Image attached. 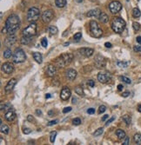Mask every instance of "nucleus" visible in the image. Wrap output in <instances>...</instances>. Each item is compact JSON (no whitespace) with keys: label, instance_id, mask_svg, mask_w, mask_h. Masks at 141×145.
Masks as SVG:
<instances>
[{"label":"nucleus","instance_id":"1","mask_svg":"<svg viewBox=\"0 0 141 145\" xmlns=\"http://www.w3.org/2000/svg\"><path fill=\"white\" fill-rule=\"evenodd\" d=\"M20 27V18L16 14H12L9 16L5 22V26L3 29V33H8L10 35L14 34Z\"/></svg>","mask_w":141,"mask_h":145},{"label":"nucleus","instance_id":"2","mask_svg":"<svg viewBox=\"0 0 141 145\" xmlns=\"http://www.w3.org/2000/svg\"><path fill=\"white\" fill-rule=\"evenodd\" d=\"M126 23L121 17H115L111 22V29L116 33H121L125 29Z\"/></svg>","mask_w":141,"mask_h":145},{"label":"nucleus","instance_id":"3","mask_svg":"<svg viewBox=\"0 0 141 145\" xmlns=\"http://www.w3.org/2000/svg\"><path fill=\"white\" fill-rule=\"evenodd\" d=\"M73 59V55L71 53H64L56 59V64L60 68H63L71 63Z\"/></svg>","mask_w":141,"mask_h":145},{"label":"nucleus","instance_id":"4","mask_svg":"<svg viewBox=\"0 0 141 145\" xmlns=\"http://www.w3.org/2000/svg\"><path fill=\"white\" fill-rule=\"evenodd\" d=\"M90 30L93 37H97V38H99L103 35V30L100 29L98 23L94 20L90 22Z\"/></svg>","mask_w":141,"mask_h":145},{"label":"nucleus","instance_id":"5","mask_svg":"<svg viewBox=\"0 0 141 145\" xmlns=\"http://www.w3.org/2000/svg\"><path fill=\"white\" fill-rule=\"evenodd\" d=\"M26 60V55L21 48H18L13 53V62L16 63H24Z\"/></svg>","mask_w":141,"mask_h":145},{"label":"nucleus","instance_id":"6","mask_svg":"<svg viewBox=\"0 0 141 145\" xmlns=\"http://www.w3.org/2000/svg\"><path fill=\"white\" fill-rule=\"evenodd\" d=\"M37 29H38V26H37L35 22H32L31 23L25 30H23V36L25 37H32L33 36H35L37 34Z\"/></svg>","mask_w":141,"mask_h":145},{"label":"nucleus","instance_id":"7","mask_svg":"<svg viewBox=\"0 0 141 145\" xmlns=\"http://www.w3.org/2000/svg\"><path fill=\"white\" fill-rule=\"evenodd\" d=\"M40 17V11L37 7H32L27 12V20L31 23L35 22Z\"/></svg>","mask_w":141,"mask_h":145},{"label":"nucleus","instance_id":"8","mask_svg":"<svg viewBox=\"0 0 141 145\" xmlns=\"http://www.w3.org/2000/svg\"><path fill=\"white\" fill-rule=\"evenodd\" d=\"M112 76L109 72H99L98 74V80L102 83H106L111 80Z\"/></svg>","mask_w":141,"mask_h":145},{"label":"nucleus","instance_id":"9","mask_svg":"<svg viewBox=\"0 0 141 145\" xmlns=\"http://www.w3.org/2000/svg\"><path fill=\"white\" fill-rule=\"evenodd\" d=\"M122 9V4L118 1H112L109 4V10L112 14H116L119 12Z\"/></svg>","mask_w":141,"mask_h":145},{"label":"nucleus","instance_id":"10","mask_svg":"<svg viewBox=\"0 0 141 145\" xmlns=\"http://www.w3.org/2000/svg\"><path fill=\"white\" fill-rule=\"evenodd\" d=\"M54 17V13L52 10H46L42 14V20L44 23H50Z\"/></svg>","mask_w":141,"mask_h":145},{"label":"nucleus","instance_id":"11","mask_svg":"<svg viewBox=\"0 0 141 145\" xmlns=\"http://www.w3.org/2000/svg\"><path fill=\"white\" fill-rule=\"evenodd\" d=\"M16 42H17V37L12 34V35H9L8 37L5 38V42H4V44H5L7 48H10L11 46L15 44Z\"/></svg>","mask_w":141,"mask_h":145},{"label":"nucleus","instance_id":"12","mask_svg":"<svg viewBox=\"0 0 141 145\" xmlns=\"http://www.w3.org/2000/svg\"><path fill=\"white\" fill-rule=\"evenodd\" d=\"M71 90L68 87H64L61 90V93H60V98L63 101H67L71 97Z\"/></svg>","mask_w":141,"mask_h":145},{"label":"nucleus","instance_id":"13","mask_svg":"<svg viewBox=\"0 0 141 145\" xmlns=\"http://www.w3.org/2000/svg\"><path fill=\"white\" fill-rule=\"evenodd\" d=\"M94 63H95V65L97 66V68H98V69L104 68V67L105 66V58L100 55L96 56V57H95V59H94Z\"/></svg>","mask_w":141,"mask_h":145},{"label":"nucleus","instance_id":"14","mask_svg":"<svg viewBox=\"0 0 141 145\" xmlns=\"http://www.w3.org/2000/svg\"><path fill=\"white\" fill-rule=\"evenodd\" d=\"M57 73V70L56 67L52 64H49L46 66V69H45V74H46L48 77H53Z\"/></svg>","mask_w":141,"mask_h":145},{"label":"nucleus","instance_id":"15","mask_svg":"<svg viewBox=\"0 0 141 145\" xmlns=\"http://www.w3.org/2000/svg\"><path fill=\"white\" fill-rule=\"evenodd\" d=\"M13 70H14V66L11 63H5L2 65V70L5 74H12L13 72Z\"/></svg>","mask_w":141,"mask_h":145},{"label":"nucleus","instance_id":"16","mask_svg":"<svg viewBox=\"0 0 141 145\" xmlns=\"http://www.w3.org/2000/svg\"><path fill=\"white\" fill-rule=\"evenodd\" d=\"M17 84V80L15 78H12L10 81L8 82V83L6 84V86L5 87V90L6 93H10L12 92V90L14 89L15 85Z\"/></svg>","mask_w":141,"mask_h":145},{"label":"nucleus","instance_id":"17","mask_svg":"<svg viewBox=\"0 0 141 145\" xmlns=\"http://www.w3.org/2000/svg\"><path fill=\"white\" fill-rule=\"evenodd\" d=\"M78 51L80 52L81 55H83L84 57H90L93 55L94 53V50L91 48H81L78 50Z\"/></svg>","mask_w":141,"mask_h":145},{"label":"nucleus","instance_id":"18","mask_svg":"<svg viewBox=\"0 0 141 145\" xmlns=\"http://www.w3.org/2000/svg\"><path fill=\"white\" fill-rule=\"evenodd\" d=\"M5 119H6V121H8V122H13L16 118L15 110H12V109H10V110L5 113Z\"/></svg>","mask_w":141,"mask_h":145},{"label":"nucleus","instance_id":"19","mask_svg":"<svg viewBox=\"0 0 141 145\" xmlns=\"http://www.w3.org/2000/svg\"><path fill=\"white\" fill-rule=\"evenodd\" d=\"M65 76H66V78L68 80L73 81L77 77V71L75 70H73V69H69V70H67Z\"/></svg>","mask_w":141,"mask_h":145},{"label":"nucleus","instance_id":"20","mask_svg":"<svg viewBox=\"0 0 141 145\" xmlns=\"http://www.w3.org/2000/svg\"><path fill=\"white\" fill-rule=\"evenodd\" d=\"M100 13H101V12H100V10H98V9H95V10H89V11L87 12L86 16L88 17H98V18Z\"/></svg>","mask_w":141,"mask_h":145},{"label":"nucleus","instance_id":"21","mask_svg":"<svg viewBox=\"0 0 141 145\" xmlns=\"http://www.w3.org/2000/svg\"><path fill=\"white\" fill-rule=\"evenodd\" d=\"M32 56H33L34 60L37 63H42V62H43V57H42L41 53H39V52H34V53H32Z\"/></svg>","mask_w":141,"mask_h":145},{"label":"nucleus","instance_id":"22","mask_svg":"<svg viewBox=\"0 0 141 145\" xmlns=\"http://www.w3.org/2000/svg\"><path fill=\"white\" fill-rule=\"evenodd\" d=\"M116 135H117V137H118V138L120 139V140H121V139H124L126 137L125 132H124V130H120V129H118V130H116Z\"/></svg>","mask_w":141,"mask_h":145},{"label":"nucleus","instance_id":"23","mask_svg":"<svg viewBox=\"0 0 141 145\" xmlns=\"http://www.w3.org/2000/svg\"><path fill=\"white\" fill-rule=\"evenodd\" d=\"M98 19H99V21L101 22V23H107L108 20H109V17H108V16L106 15L105 13L101 12L100 15H99V17H98Z\"/></svg>","mask_w":141,"mask_h":145},{"label":"nucleus","instance_id":"24","mask_svg":"<svg viewBox=\"0 0 141 145\" xmlns=\"http://www.w3.org/2000/svg\"><path fill=\"white\" fill-rule=\"evenodd\" d=\"M66 0H55V4L58 8H63L66 5Z\"/></svg>","mask_w":141,"mask_h":145},{"label":"nucleus","instance_id":"25","mask_svg":"<svg viewBox=\"0 0 141 145\" xmlns=\"http://www.w3.org/2000/svg\"><path fill=\"white\" fill-rule=\"evenodd\" d=\"M0 130H1V132L3 134H5V135H8L9 132H10V128H9L8 125L6 124H1V128H0Z\"/></svg>","mask_w":141,"mask_h":145},{"label":"nucleus","instance_id":"26","mask_svg":"<svg viewBox=\"0 0 141 145\" xmlns=\"http://www.w3.org/2000/svg\"><path fill=\"white\" fill-rule=\"evenodd\" d=\"M141 16V11L138 8H134L132 10V17L135 18H138Z\"/></svg>","mask_w":141,"mask_h":145},{"label":"nucleus","instance_id":"27","mask_svg":"<svg viewBox=\"0 0 141 145\" xmlns=\"http://www.w3.org/2000/svg\"><path fill=\"white\" fill-rule=\"evenodd\" d=\"M75 92H76L78 95L81 96V97H85V92H84V90L81 86H77L75 88Z\"/></svg>","mask_w":141,"mask_h":145},{"label":"nucleus","instance_id":"28","mask_svg":"<svg viewBox=\"0 0 141 145\" xmlns=\"http://www.w3.org/2000/svg\"><path fill=\"white\" fill-rule=\"evenodd\" d=\"M133 140H134L135 144H141V134L137 133L133 137Z\"/></svg>","mask_w":141,"mask_h":145},{"label":"nucleus","instance_id":"29","mask_svg":"<svg viewBox=\"0 0 141 145\" xmlns=\"http://www.w3.org/2000/svg\"><path fill=\"white\" fill-rule=\"evenodd\" d=\"M12 50H11L10 48H7L6 50L4 51V57H5V58H6V59L10 58V57H12Z\"/></svg>","mask_w":141,"mask_h":145},{"label":"nucleus","instance_id":"30","mask_svg":"<svg viewBox=\"0 0 141 145\" xmlns=\"http://www.w3.org/2000/svg\"><path fill=\"white\" fill-rule=\"evenodd\" d=\"M20 42H21L22 44L27 45V44H29V43H30V42H31V37H25V36H23V37H22V38L20 39Z\"/></svg>","mask_w":141,"mask_h":145},{"label":"nucleus","instance_id":"31","mask_svg":"<svg viewBox=\"0 0 141 145\" xmlns=\"http://www.w3.org/2000/svg\"><path fill=\"white\" fill-rule=\"evenodd\" d=\"M129 62H124V61H118L117 62V65L120 68H126L129 64Z\"/></svg>","mask_w":141,"mask_h":145},{"label":"nucleus","instance_id":"32","mask_svg":"<svg viewBox=\"0 0 141 145\" xmlns=\"http://www.w3.org/2000/svg\"><path fill=\"white\" fill-rule=\"evenodd\" d=\"M122 119H123V121L126 124V125H130L131 124V117L128 115H124L123 116V117H122Z\"/></svg>","mask_w":141,"mask_h":145},{"label":"nucleus","instance_id":"33","mask_svg":"<svg viewBox=\"0 0 141 145\" xmlns=\"http://www.w3.org/2000/svg\"><path fill=\"white\" fill-rule=\"evenodd\" d=\"M49 32H50L52 35H56L58 32V30L56 26H51L50 28H49Z\"/></svg>","mask_w":141,"mask_h":145},{"label":"nucleus","instance_id":"34","mask_svg":"<svg viewBox=\"0 0 141 145\" xmlns=\"http://www.w3.org/2000/svg\"><path fill=\"white\" fill-rule=\"evenodd\" d=\"M57 137V131H52L51 132V135H50V141L52 144L55 142V139H56Z\"/></svg>","mask_w":141,"mask_h":145},{"label":"nucleus","instance_id":"35","mask_svg":"<svg viewBox=\"0 0 141 145\" xmlns=\"http://www.w3.org/2000/svg\"><path fill=\"white\" fill-rule=\"evenodd\" d=\"M120 80H122L123 82H124L125 83H127V84H131V80L130 78H128V77H124V76H121V77H119Z\"/></svg>","mask_w":141,"mask_h":145},{"label":"nucleus","instance_id":"36","mask_svg":"<svg viewBox=\"0 0 141 145\" xmlns=\"http://www.w3.org/2000/svg\"><path fill=\"white\" fill-rule=\"evenodd\" d=\"M103 132H104V129L103 128H98V130H97L96 131L93 133V136H94V137H98V136L102 135Z\"/></svg>","mask_w":141,"mask_h":145},{"label":"nucleus","instance_id":"37","mask_svg":"<svg viewBox=\"0 0 141 145\" xmlns=\"http://www.w3.org/2000/svg\"><path fill=\"white\" fill-rule=\"evenodd\" d=\"M132 27H133V30H135V31H138V30L141 29V26L140 24L138 23H137V22H133L132 23Z\"/></svg>","mask_w":141,"mask_h":145},{"label":"nucleus","instance_id":"38","mask_svg":"<svg viewBox=\"0 0 141 145\" xmlns=\"http://www.w3.org/2000/svg\"><path fill=\"white\" fill-rule=\"evenodd\" d=\"M81 37H82L81 32H77V33L74 34V36H73V38H74V40H76V41H79L80 39H81Z\"/></svg>","mask_w":141,"mask_h":145},{"label":"nucleus","instance_id":"39","mask_svg":"<svg viewBox=\"0 0 141 145\" xmlns=\"http://www.w3.org/2000/svg\"><path fill=\"white\" fill-rule=\"evenodd\" d=\"M72 124L74 125H79L81 124V119L78 118V117H77V118H74L72 120Z\"/></svg>","mask_w":141,"mask_h":145},{"label":"nucleus","instance_id":"40","mask_svg":"<svg viewBox=\"0 0 141 145\" xmlns=\"http://www.w3.org/2000/svg\"><path fill=\"white\" fill-rule=\"evenodd\" d=\"M41 44H42V46L45 47V48H46V47H47V45H48V42H47V39L45 38V37H44V38L42 39Z\"/></svg>","mask_w":141,"mask_h":145},{"label":"nucleus","instance_id":"41","mask_svg":"<svg viewBox=\"0 0 141 145\" xmlns=\"http://www.w3.org/2000/svg\"><path fill=\"white\" fill-rule=\"evenodd\" d=\"M105 110H106V107L105 105H101V106H99V109H98V113L102 114V113H104Z\"/></svg>","mask_w":141,"mask_h":145},{"label":"nucleus","instance_id":"42","mask_svg":"<svg viewBox=\"0 0 141 145\" xmlns=\"http://www.w3.org/2000/svg\"><path fill=\"white\" fill-rule=\"evenodd\" d=\"M133 50L135 52H141V45H136L133 47Z\"/></svg>","mask_w":141,"mask_h":145},{"label":"nucleus","instance_id":"43","mask_svg":"<svg viewBox=\"0 0 141 145\" xmlns=\"http://www.w3.org/2000/svg\"><path fill=\"white\" fill-rule=\"evenodd\" d=\"M23 131H24V133H25V135H28V134H30L31 132H32V130H31L30 128H24Z\"/></svg>","mask_w":141,"mask_h":145},{"label":"nucleus","instance_id":"44","mask_svg":"<svg viewBox=\"0 0 141 145\" xmlns=\"http://www.w3.org/2000/svg\"><path fill=\"white\" fill-rule=\"evenodd\" d=\"M71 110H72V109H71V107H66V108H65V109L63 110V113H64V114L68 113V112H70Z\"/></svg>","mask_w":141,"mask_h":145},{"label":"nucleus","instance_id":"45","mask_svg":"<svg viewBox=\"0 0 141 145\" xmlns=\"http://www.w3.org/2000/svg\"><path fill=\"white\" fill-rule=\"evenodd\" d=\"M87 84H88L90 87H91V88H92V87L95 86V82L93 80H88V82H87Z\"/></svg>","mask_w":141,"mask_h":145},{"label":"nucleus","instance_id":"46","mask_svg":"<svg viewBox=\"0 0 141 145\" xmlns=\"http://www.w3.org/2000/svg\"><path fill=\"white\" fill-rule=\"evenodd\" d=\"M27 120L30 121V122H32V123L33 122L34 124H35V122H36V120L34 119V117H32V116H31V115H29V116H28V117H27Z\"/></svg>","mask_w":141,"mask_h":145},{"label":"nucleus","instance_id":"47","mask_svg":"<svg viewBox=\"0 0 141 145\" xmlns=\"http://www.w3.org/2000/svg\"><path fill=\"white\" fill-rule=\"evenodd\" d=\"M87 113L90 114V115H92V114H94L95 113V109H93V108H90L87 110Z\"/></svg>","mask_w":141,"mask_h":145},{"label":"nucleus","instance_id":"48","mask_svg":"<svg viewBox=\"0 0 141 145\" xmlns=\"http://www.w3.org/2000/svg\"><path fill=\"white\" fill-rule=\"evenodd\" d=\"M129 141H130L129 137H125V138H124V142H123V145H128V144H129Z\"/></svg>","mask_w":141,"mask_h":145},{"label":"nucleus","instance_id":"49","mask_svg":"<svg viewBox=\"0 0 141 145\" xmlns=\"http://www.w3.org/2000/svg\"><path fill=\"white\" fill-rule=\"evenodd\" d=\"M58 123V120H53V121H51V122L48 124V126H52V125L57 124Z\"/></svg>","mask_w":141,"mask_h":145},{"label":"nucleus","instance_id":"50","mask_svg":"<svg viewBox=\"0 0 141 145\" xmlns=\"http://www.w3.org/2000/svg\"><path fill=\"white\" fill-rule=\"evenodd\" d=\"M114 120H115V117H112L111 119H109V120L107 121V123L105 124V125H106V126H108V125H109L111 122H112V121H114Z\"/></svg>","mask_w":141,"mask_h":145},{"label":"nucleus","instance_id":"51","mask_svg":"<svg viewBox=\"0 0 141 145\" xmlns=\"http://www.w3.org/2000/svg\"><path fill=\"white\" fill-rule=\"evenodd\" d=\"M129 95H130V92L129 91H125V92H124V93L122 94V97H129Z\"/></svg>","mask_w":141,"mask_h":145},{"label":"nucleus","instance_id":"52","mask_svg":"<svg viewBox=\"0 0 141 145\" xmlns=\"http://www.w3.org/2000/svg\"><path fill=\"white\" fill-rule=\"evenodd\" d=\"M105 46L106 47V48H111V47H112V44H111V43H105Z\"/></svg>","mask_w":141,"mask_h":145},{"label":"nucleus","instance_id":"53","mask_svg":"<svg viewBox=\"0 0 141 145\" xmlns=\"http://www.w3.org/2000/svg\"><path fill=\"white\" fill-rule=\"evenodd\" d=\"M107 118H109V115H105L103 117H102V121H103V122H105V121Z\"/></svg>","mask_w":141,"mask_h":145},{"label":"nucleus","instance_id":"54","mask_svg":"<svg viewBox=\"0 0 141 145\" xmlns=\"http://www.w3.org/2000/svg\"><path fill=\"white\" fill-rule=\"evenodd\" d=\"M123 88H124V87H123V85H122V84H118V90H119V91H121V90H123Z\"/></svg>","mask_w":141,"mask_h":145},{"label":"nucleus","instance_id":"55","mask_svg":"<svg viewBox=\"0 0 141 145\" xmlns=\"http://www.w3.org/2000/svg\"><path fill=\"white\" fill-rule=\"evenodd\" d=\"M136 40H137V42H138V43H139V44H141V37H140V36H138V37H137Z\"/></svg>","mask_w":141,"mask_h":145},{"label":"nucleus","instance_id":"56","mask_svg":"<svg viewBox=\"0 0 141 145\" xmlns=\"http://www.w3.org/2000/svg\"><path fill=\"white\" fill-rule=\"evenodd\" d=\"M0 144H1V145L5 144V141H4V139L2 138V137H1V138H0Z\"/></svg>","mask_w":141,"mask_h":145},{"label":"nucleus","instance_id":"57","mask_svg":"<svg viewBox=\"0 0 141 145\" xmlns=\"http://www.w3.org/2000/svg\"><path fill=\"white\" fill-rule=\"evenodd\" d=\"M36 113H37V115H38V116H41L42 115L41 110H36Z\"/></svg>","mask_w":141,"mask_h":145},{"label":"nucleus","instance_id":"58","mask_svg":"<svg viewBox=\"0 0 141 145\" xmlns=\"http://www.w3.org/2000/svg\"><path fill=\"white\" fill-rule=\"evenodd\" d=\"M51 97H52V96H51V94H46V95H45V98H51Z\"/></svg>","mask_w":141,"mask_h":145},{"label":"nucleus","instance_id":"59","mask_svg":"<svg viewBox=\"0 0 141 145\" xmlns=\"http://www.w3.org/2000/svg\"><path fill=\"white\" fill-rule=\"evenodd\" d=\"M52 113H53V111H52V110H50V111H49V113H48V115H49V117H52Z\"/></svg>","mask_w":141,"mask_h":145},{"label":"nucleus","instance_id":"60","mask_svg":"<svg viewBox=\"0 0 141 145\" xmlns=\"http://www.w3.org/2000/svg\"><path fill=\"white\" fill-rule=\"evenodd\" d=\"M76 101H77V99L76 98H75V97H73V98H72V104H76Z\"/></svg>","mask_w":141,"mask_h":145},{"label":"nucleus","instance_id":"61","mask_svg":"<svg viewBox=\"0 0 141 145\" xmlns=\"http://www.w3.org/2000/svg\"><path fill=\"white\" fill-rule=\"evenodd\" d=\"M138 111L141 113V105H139V106L138 107Z\"/></svg>","mask_w":141,"mask_h":145},{"label":"nucleus","instance_id":"62","mask_svg":"<svg viewBox=\"0 0 141 145\" xmlns=\"http://www.w3.org/2000/svg\"><path fill=\"white\" fill-rule=\"evenodd\" d=\"M69 44H70V43H69V42H68V43H65V46H67V45H69Z\"/></svg>","mask_w":141,"mask_h":145},{"label":"nucleus","instance_id":"63","mask_svg":"<svg viewBox=\"0 0 141 145\" xmlns=\"http://www.w3.org/2000/svg\"><path fill=\"white\" fill-rule=\"evenodd\" d=\"M77 2L78 3H81V2H83V0H77Z\"/></svg>","mask_w":141,"mask_h":145},{"label":"nucleus","instance_id":"64","mask_svg":"<svg viewBox=\"0 0 141 145\" xmlns=\"http://www.w3.org/2000/svg\"><path fill=\"white\" fill-rule=\"evenodd\" d=\"M126 1H127V2H129V1H130V0H126Z\"/></svg>","mask_w":141,"mask_h":145}]
</instances>
